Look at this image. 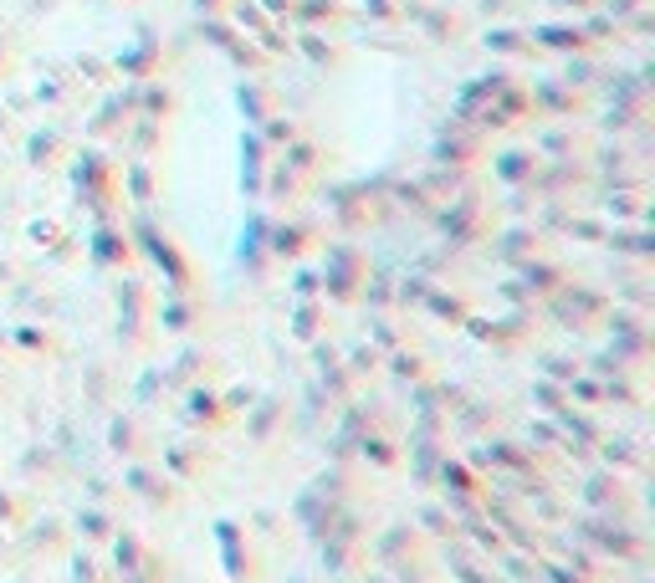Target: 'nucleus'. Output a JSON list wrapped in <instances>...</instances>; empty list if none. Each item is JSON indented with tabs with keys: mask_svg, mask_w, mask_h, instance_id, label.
<instances>
[{
	"mask_svg": "<svg viewBox=\"0 0 655 583\" xmlns=\"http://www.w3.org/2000/svg\"><path fill=\"white\" fill-rule=\"evenodd\" d=\"M82 532H87V537H103V532H108V522H103L98 512H87V517H82Z\"/></svg>",
	"mask_w": 655,
	"mask_h": 583,
	"instance_id": "f257e3e1",
	"label": "nucleus"
}]
</instances>
